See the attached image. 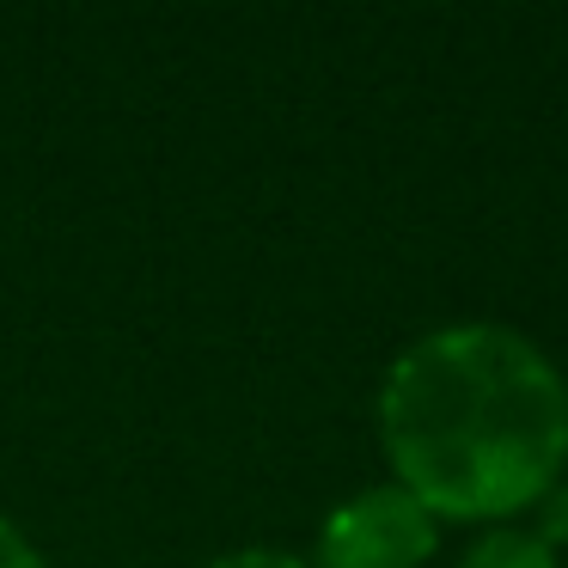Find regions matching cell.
Listing matches in <instances>:
<instances>
[{
  "mask_svg": "<svg viewBox=\"0 0 568 568\" xmlns=\"http://www.w3.org/2000/svg\"><path fill=\"white\" fill-rule=\"evenodd\" d=\"M0 568H43L38 544H31L13 519H0Z\"/></svg>",
  "mask_w": 568,
  "mask_h": 568,
  "instance_id": "277c9868",
  "label": "cell"
},
{
  "mask_svg": "<svg viewBox=\"0 0 568 568\" xmlns=\"http://www.w3.org/2000/svg\"><path fill=\"white\" fill-rule=\"evenodd\" d=\"M209 568H312V562H300V556H287V550H233Z\"/></svg>",
  "mask_w": 568,
  "mask_h": 568,
  "instance_id": "5b68a950",
  "label": "cell"
},
{
  "mask_svg": "<svg viewBox=\"0 0 568 568\" xmlns=\"http://www.w3.org/2000/svg\"><path fill=\"white\" fill-rule=\"evenodd\" d=\"M434 550V514L397 483L361 489L318 531V568H422Z\"/></svg>",
  "mask_w": 568,
  "mask_h": 568,
  "instance_id": "7a4b0ae2",
  "label": "cell"
},
{
  "mask_svg": "<svg viewBox=\"0 0 568 568\" xmlns=\"http://www.w3.org/2000/svg\"><path fill=\"white\" fill-rule=\"evenodd\" d=\"M379 434L428 514L495 519L544 501L568 465V385L507 324H446L392 361Z\"/></svg>",
  "mask_w": 568,
  "mask_h": 568,
  "instance_id": "6da1fadb",
  "label": "cell"
},
{
  "mask_svg": "<svg viewBox=\"0 0 568 568\" xmlns=\"http://www.w3.org/2000/svg\"><path fill=\"white\" fill-rule=\"evenodd\" d=\"M544 531H538V538L544 544H550V550H556V544H562L568 538V489H550V495H544Z\"/></svg>",
  "mask_w": 568,
  "mask_h": 568,
  "instance_id": "8992f818",
  "label": "cell"
},
{
  "mask_svg": "<svg viewBox=\"0 0 568 568\" xmlns=\"http://www.w3.org/2000/svg\"><path fill=\"white\" fill-rule=\"evenodd\" d=\"M458 568H556V550L538 538V531L501 526V531H489V538L470 544Z\"/></svg>",
  "mask_w": 568,
  "mask_h": 568,
  "instance_id": "3957f363",
  "label": "cell"
}]
</instances>
